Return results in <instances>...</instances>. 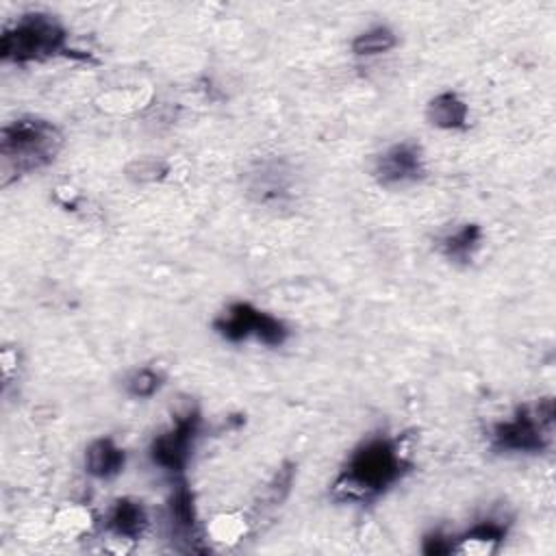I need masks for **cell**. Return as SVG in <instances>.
<instances>
[{
  "label": "cell",
  "mask_w": 556,
  "mask_h": 556,
  "mask_svg": "<svg viewBox=\"0 0 556 556\" xmlns=\"http://www.w3.org/2000/svg\"><path fill=\"white\" fill-rule=\"evenodd\" d=\"M397 46V35L389 26H371L358 33L350 48L356 56H376L393 50Z\"/></svg>",
  "instance_id": "obj_14"
},
{
  "label": "cell",
  "mask_w": 556,
  "mask_h": 556,
  "mask_svg": "<svg viewBox=\"0 0 556 556\" xmlns=\"http://www.w3.org/2000/svg\"><path fill=\"white\" fill-rule=\"evenodd\" d=\"M243 521L239 517H232V515H224V517H217L215 523L211 526V536L213 541L217 543H237L241 532H243Z\"/></svg>",
  "instance_id": "obj_17"
},
{
  "label": "cell",
  "mask_w": 556,
  "mask_h": 556,
  "mask_svg": "<svg viewBox=\"0 0 556 556\" xmlns=\"http://www.w3.org/2000/svg\"><path fill=\"white\" fill-rule=\"evenodd\" d=\"M426 117L434 128L463 130L469 122V104L456 91H441L426 104Z\"/></svg>",
  "instance_id": "obj_12"
},
{
  "label": "cell",
  "mask_w": 556,
  "mask_h": 556,
  "mask_svg": "<svg viewBox=\"0 0 556 556\" xmlns=\"http://www.w3.org/2000/svg\"><path fill=\"white\" fill-rule=\"evenodd\" d=\"M167 521L172 541H182V552H204L198 532V510L193 491L185 476H172V491L167 500Z\"/></svg>",
  "instance_id": "obj_8"
},
{
  "label": "cell",
  "mask_w": 556,
  "mask_h": 556,
  "mask_svg": "<svg viewBox=\"0 0 556 556\" xmlns=\"http://www.w3.org/2000/svg\"><path fill=\"white\" fill-rule=\"evenodd\" d=\"M454 545H456V536H450L441 530H432L424 536L421 552L426 556H445V554L454 552Z\"/></svg>",
  "instance_id": "obj_18"
},
{
  "label": "cell",
  "mask_w": 556,
  "mask_h": 556,
  "mask_svg": "<svg viewBox=\"0 0 556 556\" xmlns=\"http://www.w3.org/2000/svg\"><path fill=\"white\" fill-rule=\"evenodd\" d=\"M213 330L230 343H239V341H245V339H256L263 345L278 348L289 339V328L278 317H274L267 311L256 308L250 302L228 304L213 319Z\"/></svg>",
  "instance_id": "obj_5"
},
{
  "label": "cell",
  "mask_w": 556,
  "mask_h": 556,
  "mask_svg": "<svg viewBox=\"0 0 556 556\" xmlns=\"http://www.w3.org/2000/svg\"><path fill=\"white\" fill-rule=\"evenodd\" d=\"M291 484H293V465H285L282 469L276 471V476H274L271 482L267 484V489H265V502H267L269 506L280 504V502L287 497Z\"/></svg>",
  "instance_id": "obj_16"
},
{
  "label": "cell",
  "mask_w": 556,
  "mask_h": 556,
  "mask_svg": "<svg viewBox=\"0 0 556 556\" xmlns=\"http://www.w3.org/2000/svg\"><path fill=\"white\" fill-rule=\"evenodd\" d=\"M148 510L141 500L137 497H119L113 502V506L106 513L104 519V532L111 536V541L128 543L132 545L143 536L148 530Z\"/></svg>",
  "instance_id": "obj_9"
},
{
  "label": "cell",
  "mask_w": 556,
  "mask_h": 556,
  "mask_svg": "<svg viewBox=\"0 0 556 556\" xmlns=\"http://www.w3.org/2000/svg\"><path fill=\"white\" fill-rule=\"evenodd\" d=\"M128 174H130V176L137 174V176H135L137 180H159V178H163V176L167 174V165L161 163V161H152V159H148V161H137V163H132V165L128 167Z\"/></svg>",
  "instance_id": "obj_19"
},
{
  "label": "cell",
  "mask_w": 556,
  "mask_h": 556,
  "mask_svg": "<svg viewBox=\"0 0 556 556\" xmlns=\"http://www.w3.org/2000/svg\"><path fill=\"white\" fill-rule=\"evenodd\" d=\"M426 176V159L419 143L404 139L382 150L374 161V178L382 187H402Z\"/></svg>",
  "instance_id": "obj_7"
},
{
  "label": "cell",
  "mask_w": 556,
  "mask_h": 556,
  "mask_svg": "<svg viewBox=\"0 0 556 556\" xmlns=\"http://www.w3.org/2000/svg\"><path fill=\"white\" fill-rule=\"evenodd\" d=\"M508 534V521L497 517H486L467 528L460 536H456L454 552L469 556H491L500 549Z\"/></svg>",
  "instance_id": "obj_10"
},
{
  "label": "cell",
  "mask_w": 556,
  "mask_h": 556,
  "mask_svg": "<svg viewBox=\"0 0 556 556\" xmlns=\"http://www.w3.org/2000/svg\"><path fill=\"white\" fill-rule=\"evenodd\" d=\"M413 463L400 437L374 434L361 441L330 484V497L339 504H369L397 484Z\"/></svg>",
  "instance_id": "obj_1"
},
{
  "label": "cell",
  "mask_w": 556,
  "mask_h": 556,
  "mask_svg": "<svg viewBox=\"0 0 556 556\" xmlns=\"http://www.w3.org/2000/svg\"><path fill=\"white\" fill-rule=\"evenodd\" d=\"M484 239L482 226L476 222H467L463 226H458L456 230L447 232L441 241H439V252L456 265H467L476 252L480 250Z\"/></svg>",
  "instance_id": "obj_13"
},
{
  "label": "cell",
  "mask_w": 556,
  "mask_h": 556,
  "mask_svg": "<svg viewBox=\"0 0 556 556\" xmlns=\"http://www.w3.org/2000/svg\"><path fill=\"white\" fill-rule=\"evenodd\" d=\"M202 430V415L195 406L185 408L174 415V421L167 430L156 434L150 443V458L156 467L169 476H185V469L191 460L195 441Z\"/></svg>",
  "instance_id": "obj_6"
},
{
  "label": "cell",
  "mask_w": 556,
  "mask_h": 556,
  "mask_svg": "<svg viewBox=\"0 0 556 556\" xmlns=\"http://www.w3.org/2000/svg\"><path fill=\"white\" fill-rule=\"evenodd\" d=\"M63 148V132L56 124L24 115L0 130L2 185L48 167Z\"/></svg>",
  "instance_id": "obj_2"
},
{
  "label": "cell",
  "mask_w": 556,
  "mask_h": 556,
  "mask_svg": "<svg viewBox=\"0 0 556 556\" xmlns=\"http://www.w3.org/2000/svg\"><path fill=\"white\" fill-rule=\"evenodd\" d=\"M554 400L541 397L534 404L519 406L510 419L493 424L489 443L495 452L539 454L552 443Z\"/></svg>",
  "instance_id": "obj_4"
},
{
  "label": "cell",
  "mask_w": 556,
  "mask_h": 556,
  "mask_svg": "<svg viewBox=\"0 0 556 556\" xmlns=\"http://www.w3.org/2000/svg\"><path fill=\"white\" fill-rule=\"evenodd\" d=\"M124 465L126 452L111 437H98L85 450V469L91 478L111 480L122 473Z\"/></svg>",
  "instance_id": "obj_11"
},
{
  "label": "cell",
  "mask_w": 556,
  "mask_h": 556,
  "mask_svg": "<svg viewBox=\"0 0 556 556\" xmlns=\"http://www.w3.org/2000/svg\"><path fill=\"white\" fill-rule=\"evenodd\" d=\"M163 384H165V374L154 367H139L124 382L126 393L135 400H148L156 395Z\"/></svg>",
  "instance_id": "obj_15"
},
{
  "label": "cell",
  "mask_w": 556,
  "mask_h": 556,
  "mask_svg": "<svg viewBox=\"0 0 556 556\" xmlns=\"http://www.w3.org/2000/svg\"><path fill=\"white\" fill-rule=\"evenodd\" d=\"M67 28L50 13L33 11L17 17L0 35V59L4 63L26 65L41 63L54 56H70Z\"/></svg>",
  "instance_id": "obj_3"
}]
</instances>
